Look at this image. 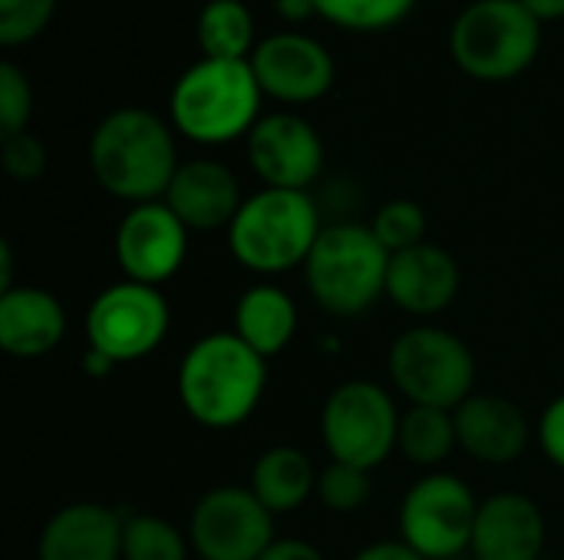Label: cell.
<instances>
[{
  "mask_svg": "<svg viewBox=\"0 0 564 560\" xmlns=\"http://www.w3.org/2000/svg\"><path fill=\"white\" fill-rule=\"evenodd\" d=\"M175 129L142 106L102 116L89 135V168L99 188L119 201H162L178 172Z\"/></svg>",
  "mask_w": 564,
  "mask_h": 560,
  "instance_id": "obj_1",
  "label": "cell"
},
{
  "mask_svg": "<svg viewBox=\"0 0 564 560\" xmlns=\"http://www.w3.org/2000/svg\"><path fill=\"white\" fill-rule=\"evenodd\" d=\"M178 403L205 429L245 426L264 399L268 360L235 330L198 337L178 363Z\"/></svg>",
  "mask_w": 564,
  "mask_h": 560,
  "instance_id": "obj_2",
  "label": "cell"
},
{
  "mask_svg": "<svg viewBox=\"0 0 564 560\" xmlns=\"http://www.w3.org/2000/svg\"><path fill=\"white\" fill-rule=\"evenodd\" d=\"M264 92L251 59H208L192 63L172 86L169 122L178 135L198 145H228L248 139L261 119Z\"/></svg>",
  "mask_w": 564,
  "mask_h": 560,
  "instance_id": "obj_3",
  "label": "cell"
},
{
  "mask_svg": "<svg viewBox=\"0 0 564 560\" xmlns=\"http://www.w3.org/2000/svg\"><path fill=\"white\" fill-rule=\"evenodd\" d=\"M321 211L311 191L261 188L245 198L228 234L231 257L261 277H278L294 267H304L317 238Z\"/></svg>",
  "mask_w": 564,
  "mask_h": 560,
  "instance_id": "obj_4",
  "label": "cell"
},
{
  "mask_svg": "<svg viewBox=\"0 0 564 560\" xmlns=\"http://www.w3.org/2000/svg\"><path fill=\"white\" fill-rule=\"evenodd\" d=\"M542 26L522 0H473L453 20L449 53L469 79L509 83L539 59Z\"/></svg>",
  "mask_w": 564,
  "mask_h": 560,
  "instance_id": "obj_5",
  "label": "cell"
},
{
  "mask_svg": "<svg viewBox=\"0 0 564 560\" xmlns=\"http://www.w3.org/2000/svg\"><path fill=\"white\" fill-rule=\"evenodd\" d=\"M390 251L370 224H327L304 261V284L314 304L334 317H360L387 297Z\"/></svg>",
  "mask_w": 564,
  "mask_h": 560,
  "instance_id": "obj_6",
  "label": "cell"
},
{
  "mask_svg": "<svg viewBox=\"0 0 564 560\" xmlns=\"http://www.w3.org/2000/svg\"><path fill=\"white\" fill-rule=\"evenodd\" d=\"M393 389L410 406L456 413L476 393V356L463 337L446 327H410L387 353Z\"/></svg>",
  "mask_w": 564,
  "mask_h": 560,
  "instance_id": "obj_7",
  "label": "cell"
},
{
  "mask_svg": "<svg viewBox=\"0 0 564 560\" xmlns=\"http://www.w3.org/2000/svg\"><path fill=\"white\" fill-rule=\"evenodd\" d=\"M400 419L393 396L370 380L340 383L321 409V439L330 462L373 472L400 446Z\"/></svg>",
  "mask_w": 564,
  "mask_h": 560,
  "instance_id": "obj_8",
  "label": "cell"
},
{
  "mask_svg": "<svg viewBox=\"0 0 564 560\" xmlns=\"http://www.w3.org/2000/svg\"><path fill=\"white\" fill-rule=\"evenodd\" d=\"M169 327L172 310L162 290L122 277L93 297L86 310V350L102 353L116 366L139 363L165 343Z\"/></svg>",
  "mask_w": 564,
  "mask_h": 560,
  "instance_id": "obj_9",
  "label": "cell"
},
{
  "mask_svg": "<svg viewBox=\"0 0 564 560\" xmlns=\"http://www.w3.org/2000/svg\"><path fill=\"white\" fill-rule=\"evenodd\" d=\"M479 502L473 488L449 475H423L400 505V541L423 560H459L473 548Z\"/></svg>",
  "mask_w": 564,
  "mask_h": 560,
  "instance_id": "obj_10",
  "label": "cell"
},
{
  "mask_svg": "<svg viewBox=\"0 0 564 560\" xmlns=\"http://www.w3.org/2000/svg\"><path fill=\"white\" fill-rule=\"evenodd\" d=\"M185 535L198 560H258L274 545V515L251 488L218 485L195 502Z\"/></svg>",
  "mask_w": 564,
  "mask_h": 560,
  "instance_id": "obj_11",
  "label": "cell"
},
{
  "mask_svg": "<svg viewBox=\"0 0 564 560\" xmlns=\"http://www.w3.org/2000/svg\"><path fill=\"white\" fill-rule=\"evenodd\" d=\"M251 69L264 99H274L281 106H311L324 99L337 79V63L330 50L301 30H281L258 40L251 53Z\"/></svg>",
  "mask_w": 564,
  "mask_h": 560,
  "instance_id": "obj_12",
  "label": "cell"
},
{
  "mask_svg": "<svg viewBox=\"0 0 564 560\" xmlns=\"http://www.w3.org/2000/svg\"><path fill=\"white\" fill-rule=\"evenodd\" d=\"M248 165L264 188L307 191L324 172V139L297 112H268L245 139Z\"/></svg>",
  "mask_w": 564,
  "mask_h": 560,
  "instance_id": "obj_13",
  "label": "cell"
},
{
  "mask_svg": "<svg viewBox=\"0 0 564 560\" xmlns=\"http://www.w3.org/2000/svg\"><path fill=\"white\" fill-rule=\"evenodd\" d=\"M116 264L126 281L162 287L172 281L188 254V228L165 201L129 205L116 228Z\"/></svg>",
  "mask_w": 564,
  "mask_h": 560,
  "instance_id": "obj_14",
  "label": "cell"
},
{
  "mask_svg": "<svg viewBox=\"0 0 564 560\" xmlns=\"http://www.w3.org/2000/svg\"><path fill=\"white\" fill-rule=\"evenodd\" d=\"M459 287H463V271L456 257L433 241L390 254L387 300L410 317L443 314L459 297Z\"/></svg>",
  "mask_w": 564,
  "mask_h": 560,
  "instance_id": "obj_15",
  "label": "cell"
},
{
  "mask_svg": "<svg viewBox=\"0 0 564 560\" xmlns=\"http://www.w3.org/2000/svg\"><path fill=\"white\" fill-rule=\"evenodd\" d=\"M188 231H228L245 205L238 175L215 158L182 162L165 198Z\"/></svg>",
  "mask_w": 564,
  "mask_h": 560,
  "instance_id": "obj_16",
  "label": "cell"
},
{
  "mask_svg": "<svg viewBox=\"0 0 564 560\" xmlns=\"http://www.w3.org/2000/svg\"><path fill=\"white\" fill-rule=\"evenodd\" d=\"M545 551V515L522 492H496L479 502L473 560H539Z\"/></svg>",
  "mask_w": 564,
  "mask_h": 560,
  "instance_id": "obj_17",
  "label": "cell"
},
{
  "mask_svg": "<svg viewBox=\"0 0 564 560\" xmlns=\"http://www.w3.org/2000/svg\"><path fill=\"white\" fill-rule=\"evenodd\" d=\"M456 436L459 449L486 465H509L522 459L532 439L529 416L519 403L496 396V393H473L456 413Z\"/></svg>",
  "mask_w": 564,
  "mask_h": 560,
  "instance_id": "obj_18",
  "label": "cell"
},
{
  "mask_svg": "<svg viewBox=\"0 0 564 560\" xmlns=\"http://www.w3.org/2000/svg\"><path fill=\"white\" fill-rule=\"evenodd\" d=\"M122 521L96 502L63 505L40 531L36 560H122Z\"/></svg>",
  "mask_w": 564,
  "mask_h": 560,
  "instance_id": "obj_19",
  "label": "cell"
},
{
  "mask_svg": "<svg viewBox=\"0 0 564 560\" xmlns=\"http://www.w3.org/2000/svg\"><path fill=\"white\" fill-rule=\"evenodd\" d=\"M66 337V310L56 294L17 284L0 294V350L13 360H40Z\"/></svg>",
  "mask_w": 564,
  "mask_h": 560,
  "instance_id": "obj_20",
  "label": "cell"
},
{
  "mask_svg": "<svg viewBox=\"0 0 564 560\" xmlns=\"http://www.w3.org/2000/svg\"><path fill=\"white\" fill-rule=\"evenodd\" d=\"M254 353L264 360L284 353L297 333V304L278 284H254L235 304V327H231Z\"/></svg>",
  "mask_w": 564,
  "mask_h": 560,
  "instance_id": "obj_21",
  "label": "cell"
},
{
  "mask_svg": "<svg viewBox=\"0 0 564 560\" xmlns=\"http://www.w3.org/2000/svg\"><path fill=\"white\" fill-rule=\"evenodd\" d=\"M317 479L321 472L307 452L297 446H274L254 459L248 488L271 515H291L317 492Z\"/></svg>",
  "mask_w": 564,
  "mask_h": 560,
  "instance_id": "obj_22",
  "label": "cell"
},
{
  "mask_svg": "<svg viewBox=\"0 0 564 560\" xmlns=\"http://www.w3.org/2000/svg\"><path fill=\"white\" fill-rule=\"evenodd\" d=\"M195 36L208 59H251L258 46L254 13L245 0H208L198 10Z\"/></svg>",
  "mask_w": 564,
  "mask_h": 560,
  "instance_id": "obj_23",
  "label": "cell"
},
{
  "mask_svg": "<svg viewBox=\"0 0 564 560\" xmlns=\"http://www.w3.org/2000/svg\"><path fill=\"white\" fill-rule=\"evenodd\" d=\"M397 449L420 469L443 465L459 449L456 416L449 409L410 406L400 419V446Z\"/></svg>",
  "mask_w": 564,
  "mask_h": 560,
  "instance_id": "obj_24",
  "label": "cell"
},
{
  "mask_svg": "<svg viewBox=\"0 0 564 560\" xmlns=\"http://www.w3.org/2000/svg\"><path fill=\"white\" fill-rule=\"evenodd\" d=\"M192 545L182 528L159 515H132L122 521V560H188Z\"/></svg>",
  "mask_w": 564,
  "mask_h": 560,
  "instance_id": "obj_25",
  "label": "cell"
},
{
  "mask_svg": "<svg viewBox=\"0 0 564 560\" xmlns=\"http://www.w3.org/2000/svg\"><path fill=\"white\" fill-rule=\"evenodd\" d=\"M420 0H317L321 20L350 33H383L400 26Z\"/></svg>",
  "mask_w": 564,
  "mask_h": 560,
  "instance_id": "obj_26",
  "label": "cell"
},
{
  "mask_svg": "<svg viewBox=\"0 0 564 560\" xmlns=\"http://www.w3.org/2000/svg\"><path fill=\"white\" fill-rule=\"evenodd\" d=\"M370 228L390 254H400L426 241V211L413 198H393L377 208Z\"/></svg>",
  "mask_w": 564,
  "mask_h": 560,
  "instance_id": "obj_27",
  "label": "cell"
},
{
  "mask_svg": "<svg viewBox=\"0 0 564 560\" xmlns=\"http://www.w3.org/2000/svg\"><path fill=\"white\" fill-rule=\"evenodd\" d=\"M370 495H373V472L357 469V465L330 462L317 479V498L334 515L360 512L370 502Z\"/></svg>",
  "mask_w": 564,
  "mask_h": 560,
  "instance_id": "obj_28",
  "label": "cell"
},
{
  "mask_svg": "<svg viewBox=\"0 0 564 560\" xmlns=\"http://www.w3.org/2000/svg\"><path fill=\"white\" fill-rule=\"evenodd\" d=\"M56 17V0H0V43L7 50L33 43Z\"/></svg>",
  "mask_w": 564,
  "mask_h": 560,
  "instance_id": "obj_29",
  "label": "cell"
},
{
  "mask_svg": "<svg viewBox=\"0 0 564 560\" xmlns=\"http://www.w3.org/2000/svg\"><path fill=\"white\" fill-rule=\"evenodd\" d=\"M33 116V86L26 79V73L3 59L0 63V135H17L26 132Z\"/></svg>",
  "mask_w": 564,
  "mask_h": 560,
  "instance_id": "obj_30",
  "label": "cell"
},
{
  "mask_svg": "<svg viewBox=\"0 0 564 560\" xmlns=\"http://www.w3.org/2000/svg\"><path fill=\"white\" fill-rule=\"evenodd\" d=\"M3 168L17 182H33L46 172V145L26 129L3 139Z\"/></svg>",
  "mask_w": 564,
  "mask_h": 560,
  "instance_id": "obj_31",
  "label": "cell"
},
{
  "mask_svg": "<svg viewBox=\"0 0 564 560\" xmlns=\"http://www.w3.org/2000/svg\"><path fill=\"white\" fill-rule=\"evenodd\" d=\"M535 439H539L545 459L564 472V393L545 406V413L535 426Z\"/></svg>",
  "mask_w": 564,
  "mask_h": 560,
  "instance_id": "obj_32",
  "label": "cell"
},
{
  "mask_svg": "<svg viewBox=\"0 0 564 560\" xmlns=\"http://www.w3.org/2000/svg\"><path fill=\"white\" fill-rule=\"evenodd\" d=\"M258 560H327L324 551L301 538H274V545Z\"/></svg>",
  "mask_w": 564,
  "mask_h": 560,
  "instance_id": "obj_33",
  "label": "cell"
},
{
  "mask_svg": "<svg viewBox=\"0 0 564 560\" xmlns=\"http://www.w3.org/2000/svg\"><path fill=\"white\" fill-rule=\"evenodd\" d=\"M350 560H423L410 545L403 541H377V545H367L360 548Z\"/></svg>",
  "mask_w": 564,
  "mask_h": 560,
  "instance_id": "obj_34",
  "label": "cell"
},
{
  "mask_svg": "<svg viewBox=\"0 0 564 560\" xmlns=\"http://www.w3.org/2000/svg\"><path fill=\"white\" fill-rule=\"evenodd\" d=\"M274 10H278V17L284 23H291V30L307 23V20H314V17H321L317 13V0H274Z\"/></svg>",
  "mask_w": 564,
  "mask_h": 560,
  "instance_id": "obj_35",
  "label": "cell"
},
{
  "mask_svg": "<svg viewBox=\"0 0 564 560\" xmlns=\"http://www.w3.org/2000/svg\"><path fill=\"white\" fill-rule=\"evenodd\" d=\"M542 23H555L564 20V0H522Z\"/></svg>",
  "mask_w": 564,
  "mask_h": 560,
  "instance_id": "obj_36",
  "label": "cell"
},
{
  "mask_svg": "<svg viewBox=\"0 0 564 560\" xmlns=\"http://www.w3.org/2000/svg\"><path fill=\"white\" fill-rule=\"evenodd\" d=\"M83 370H86L89 376L102 380V376H109V373L116 370V363H112V360H106V356H102V353H96V350H86V353H83Z\"/></svg>",
  "mask_w": 564,
  "mask_h": 560,
  "instance_id": "obj_37",
  "label": "cell"
},
{
  "mask_svg": "<svg viewBox=\"0 0 564 560\" xmlns=\"http://www.w3.org/2000/svg\"><path fill=\"white\" fill-rule=\"evenodd\" d=\"M459 560H463V558H459ZM469 560H473V558H469Z\"/></svg>",
  "mask_w": 564,
  "mask_h": 560,
  "instance_id": "obj_38",
  "label": "cell"
},
{
  "mask_svg": "<svg viewBox=\"0 0 564 560\" xmlns=\"http://www.w3.org/2000/svg\"><path fill=\"white\" fill-rule=\"evenodd\" d=\"M562 560H564V558H562Z\"/></svg>",
  "mask_w": 564,
  "mask_h": 560,
  "instance_id": "obj_39",
  "label": "cell"
}]
</instances>
